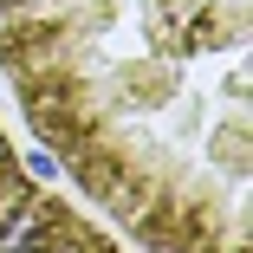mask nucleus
I'll return each instance as SVG.
<instances>
[{"label": "nucleus", "instance_id": "obj_1", "mask_svg": "<svg viewBox=\"0 0 253 253\" xmlns=\"http://www.w3.org/2000/svg\"><path fill=\"white\" fill-rule=\"evenodd\" d=\"M26 169H33L39 182H59V156H45V149H33V156H26Z\"/></svg>", "mask_w": 253, "mask_h": 253}, {"label": "nucleus", "instance_id": "obj_2", "mask_svg": "<svg viewBox=\"0 0 253 253\" xmlns=\"http://www.w3.org/2000/svg\"><path fill=\"white\" fill-rule=\"evenodd\" d=\"M52 253H84V247H52Z\"/></svg>", "mask_w": 253, "mask_h": 253}]
</instances>
